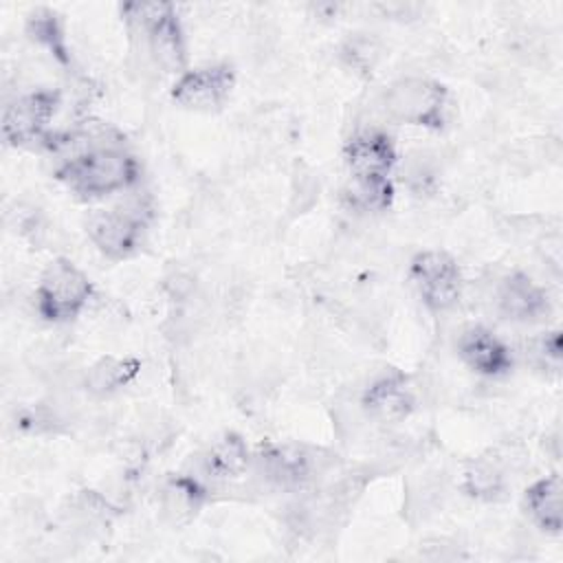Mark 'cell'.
I'll return each instance as SVG.
<instances>
[{
  "label": "cell",
  "mask_w": 563,
  "mask_h": 563,
  "mask_svg": "<svg viewBox=\"0 0 563 563\" xmlns=\"http://www.w3.org/2000/svg\"><path fill=\"white\" fill-rule=\"evenodd\" d=\"M55 176L79 198L95 200L132 187L139 180V161L119 143H103L66 158Z\"/></svg>",
  "instance_id": "obj_1"
},
{
  "label": "cell",
  "mask_w": 563,
  "mask_h": 563,
  "mask_svg": "<svg viewBox=\"0 0 563 563\" xmlns=\"http://www.w3.org/2000/svg\"><path fill=\"white\" fill-rule=\"evenodd\" d=\"M92 297V282L73 262L59 257L40 277L35 301L37 312L53 323H66L81 314Z\"/></svg>",
  "instance_id": "obj_2"
},
{
  "label": "cell",
  "mask_w": 563,
  "mask_h": 563,
  "mask_svg": "<svg viewBox=\"0 0 563 563\" xmlns=\"http://www.w3.org/2000/svg\"><path fill=\"white\" fill-rule=\"evenodd\" d=\"M385 110L396 121L438 130L444 125L449 92L442 84L427 77H405L394 81L385 97Z\"/></svg>",
  "instance_id": "obj_3"
},
{
  "label": "cell",
  "mask_w": 563,
  "mask_h": 563,
  "mask_svg": "<svg viewBox=\"0 0 563 563\" xmlns=\"http://www.w3.org/2000/svg\"><path fill=\"white\" fill-rule=\"evenodd\" d=\"M123 15L143 33L150 53L163 68L176 70L185 64V37L174 4L130 2L123 7Z\"/></svg>",
  "instance_id": "obj_4"
},
{
  "label": "cell",
  "mask_w": 563,
  "mask_h": 563,
  "mask_svg": "<svg viewBox=\"0 0 563 563\" xmlns=\"http://www.w3.org/2000/svg\"><path fill=\"white\" fill-rule=\"evenodd\" d=\"M57 90H33L4 108L2 114V139L11 147H24L46 136V130L57 112Z\"/></svg>",
  "instance_id": "obj_5"
},
{
  "label": "cell",
  "mask_w": 563,
  "mask_h": 563,
  "mask_svg": "<svg viewBox=\"0 0 563 563\" xmlns=\"http://www.w3.org/2000/svg\"><path fill=\"white\" fill-rule=\"evenodd\" d=\"M141 209H99L88 216L86 231L92 244L110 260H123L136 253L145 233Z\"/></svg>",
  "instance_id": "obj_6"
},
{
  "label": "cell",
  "mask_w": 563,
  "mask_h": 563,
  "mask_svg": "<svg viewBox=\"0 0 563 563\" xmlns=\"http://www.w3.org/2000/svg\"><path fill=\"white\" fill-rule=\"evenodd\" d=\"M411 279L431 310H449L462 290L457 262L444 251H422L411 260Z\"/></svg>",
  "instance_id": "obj_7"
},
{
  "label": "cell",
  "mask_w": 563,
  "mask_h": 563,
  "mask_svg": "<svg viewBox=\"0 0 563 563\" xmlns=\"http://www.w3.org/2000/svg\"><path fill=\"white\" fill-rule=\"evenodd\" d=\"M233 84L235 77L227 64L200 66L180 73L172 88V99L189 110H216L227 101Z\"/></svg>",
  "instance_id": "obj_8"
},
{
  "label": "cell",
  "mask_w": 563,
  "mask_h": 563,
  "mask_svg": "<svg viewBox=\"0 0 563 563\" xmlns=\"http://www.w3.org/2000/svg\"><path fill=\"white\" fill-rule=\"evenodd\" d=\"M343 156L354 180L389 178L396 165V145L387 132L365 128L345 143Z\"/></svg>",
  "instance_id": "obj_9"
},
{
  "label": "cell",
  "mask_w": 563,
  "mask_h": 563,
  "mask_svg": "<svg viewBox=\"0 0 563 563\" xmlns=\"http://www.w3.org/2000/svg\"><path fill=\"white\" fill-rule=\"evenodd\" d=\"M460 358L482 376H501L512 367V356L506 343L482 325H471L457 336Z\"/></svg>",
  "instance_id": "obj_10"
},
{
  "label": "cell",
  "mask_w": 563,
  "mask_h": 563,
  "mask_svg": "<svg viewBox=\"0 0 563 563\" xmlns=\"http://www.w3.org/2000/svg\"><path fill=\"white\" fill-rule=\"evenodd\" d=\"M416 398L407 378L398 372L374 380L363 394V407L369 416L383 422H398L413 411Z\"/></svg>",
  "instance_id": "obj_11"
},
{
  "label": "cell",
  "mask_w": 563,
  "mask_h": 563,
  "mask_svg": "<svg viewBox=\"0 0 563 563\" xmlns=\"http://www.w3.org/2000/svg\"><path fill=\"white\" fill-rule=\"evenodd\" d=\"M497 303L506 319L521 323L541 319L550 308L545 290L523 273H512L501 282Z\"/></svg>",
  "instance_id": "obj_12"
},
{
  "label": "cell",
  "mask_w": 563,
  "mask_h": 563,
  "mask_svg": "<svg viewBox=\"0 0 563 563\" xmlns=\"http://www.w3.org/2000/svg\"><path fill=\"white\" fill-rule=\"evenodd\" d=\"M530 519L550 534H559L563 526V488L556 473L537 479L523 495Z\"/></svg>",
  "instance_id": "obj_13"
},
{
  "label": "cell",
  "mask_w": 563,
  "mask_h": 563,
  "mask_svg": "<svg viewBox=\"0 0 563 563\" xmlns=\"http://www.w3.org/2000/svg\"><path fill=\"white\" fill-rule=\"evenodd\" d=\"M249 464V449L235 433H227L216 440L202 455L200 468L211 479H233Z\"/></svg>",
  "instance_id": "obj_14"
},
{
  "label": "cell",
  "mask_w": 563,
  "mask_h": 563,
  "mask_svg": "<svg viewBox=\"0 0 563 563\" xmlns=\"http://www.w3.org/2000/svg\"><path fill=\"white\" fill-rule=\"evenodd\" d=\"M264 475L279 486L301 484L310 473L308 455L297 446H271L260 453Z\"/></svg>",
  "instance_id": "obj_15"
},
{
  "label": "cell",
  "mask_w": 563,
  "mask_h": 563,
  "mask_svg": "<svg viewBox=\"0 0 563 563\" xmlns=\"http://www.w3.org/2000/svg\"><path fill=\"white\" fill-rule=\"evenodd\" d=\"M141 372V361L125 356H103L99 358L86 376V385L95 394H112L125 385H130Z\"/></svg>",
  "instance_id": "obj_16"
},
{
  "label": "cell",
  "mask_w": 563,
  "mask_h": 563,
  "mask_svg": "<svg viewBox=\"0 0 563 563\" xmlns=\"http://www.w3.org/2000/svg\"><path fill=\"white\" fill-rule=\"evenodd\" d=\"M26 33L33 42L44 46L59 64H70V53L66 48V37L62 22L55 11L37 9L26 20Z\"/></svg>",
  "instance_id": "obj_17"
},
{
  "label": "cell",
  "mask_w": 563,
  "mask_h": 563,
  "mask_svg": "<svg viewBox=\"0 0 563 563\" xmlns=\"http://www.w3.org/2000/svg\"><path fill=\"white\" fill-rule=\"evenodd\" d=\"M352 205L363 211H383L394 200V185L389 178H369V180H354L350 189Z\"/></svg>",
  "instance_id": "obj_18"
},
{
  "label": "cell",
  "mask_w": 563,
  "mask_h": 563,
  "mask_svg": "<svg viewBox=\"0 0 563 563\" xmlns=\"http://www.w3.org/2000/svg\"><path fill=\"white\" fill-rule=\"evenodd\" d=\"M202 501V488L189 477H176L165 488V510L176 517L191 515Z\"/></svg>",
  "instance_id": "obj_19"
},
{
  "label": "cell",
  "mask_w": 563,
  "mask_h": 563,
  "mask_svg": "<svg viewBox=\"0 0 563 563\" xmlns=\"http://www.w3.org/2000/svg\"><path fill=\"white\" fill-rule=\"evenodd\" d=\"M464 490L477 499H495L504 490V477L488 462H477L464 473Z\"/></svg>",
  "instance_id": "obj_20"
},
{
  "label": "cell",
  "mask_w": 563,
  "mask_h": 563,
  "mask_svg": "<svg viewBox=\"0 0 563 563\" xmlns=\"http://www.w3.org/2000/svg\"><path fill=\"white\" fill-rule=\"evenodd\" d=\"M534 354L541 358L543 365L559 367V361H561V334H559V330L545 332V334L534 343Z\"/></svg>",
  "instance_id": "obj_21"
}]
</instances>
